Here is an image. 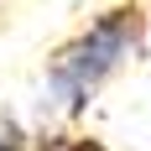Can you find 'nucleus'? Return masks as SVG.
Here are the masks:
<instances>
[{"label":"nucleus","mask_w":151,"mask_h":151,"mask_svg":"<svg viewBox=\"0 0 151 151\" xmlns=\"http://www.w3.org/2000/svg\"><path fill=\"white\" fill-rule=\"evenodd\" d=\"M141 42H146V16H141V5L99 11L78 37H68L52 52V63H47V99L63 115H78L125 68V58L141 52Z\"/></svg>","instance_id":"1"},{"label":"nucleus","mask_w":151,"mask_h":151,"mask_svg":"<svg viewBox=\"0 0 151 151\" xmlns=\"http://www.w3.org/2000/svg\"><path fill=\"white\" fill-rule=\"evenodd\" d=\"M0 151H31V141L21 136L11 120H0Z\"/></svg>","instance_id":"2"}]
</instances>
